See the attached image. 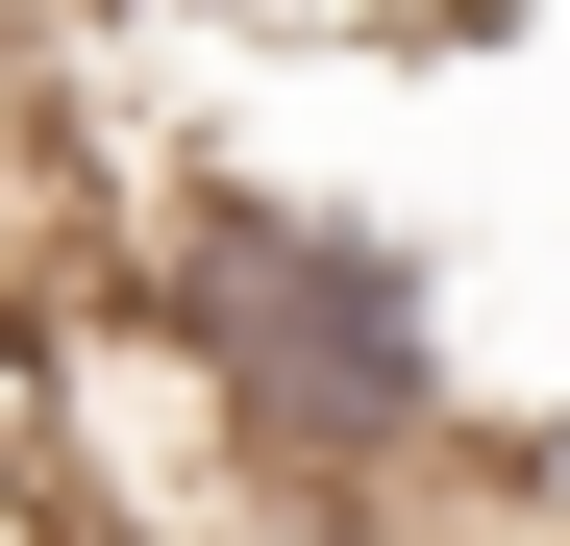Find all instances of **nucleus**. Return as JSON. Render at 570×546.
Masks as SVG:
<instances>
[{
  "label": "nucleus",
  "instance_id": "nucleus-1",
  "mask_svg": "<svg viewBox=\"0 0 570 546\" xmlns=\"http://www.w3.org/2000/svg\"><path fill=\"white\" fill-rule=\"evenodd\" d=\"M149 323L199 348V398L248 422V497H397L422 447L471 422L446 398V299H422V248L397 224H347V199H174V273H149Z\"/></svg>",
  "mask_w": 570,
  "mask_h": 546
}]
</instances>
